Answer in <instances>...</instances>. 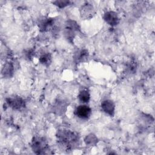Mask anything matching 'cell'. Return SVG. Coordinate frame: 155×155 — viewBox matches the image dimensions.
Listing matches in <instances>:
<instances>
[{"label": "cell", "mask_w": 155, "mask_h": 155, "mask_svg": "<svg viewBox=\"0 0 155 155\" xmlns=\"http://www.w3.org/2000/svg\"><path fill=\"white\" fill-rule=\"evenodd\" d=\"M53 108L54 112H56L58 114H61L65 112L67 109V105L65 104V102L64 101L58 100L54 104Z\"/></svg>", "instance_id": "cell-15"}, {"label": "cell", "mask_w": 155, "mask_h": 155, "mask_svg": "<svg viewBox=\"0 0 155 155\" xmlns=\"http://www.w3.org/2000/svg\"><path fill=\"white\" fill-rule=\"evenodd\" d=\"M80 31V26L79 24L74 20L68 19L64 24V33L67 41L71 43L73 42V39L76 36V33Z\"/></svg>", "instance_id": "cell-3"}, {"label": "cell", "mask_w": 155, "mask_h": 155, "mask_svg": "<svg viewBox=\"0 0 155 155\" xmlns=\"http://www.w3.org/2000/svg\"><path fill=\"white\" fill-rule=\"evenodd\" d=\"M23 56L24 58L30 61H31L34 55H35V50L32 48H28V49H25L23 51Z\"/></svg>", "instance_id": "cell-17"}, {"label": "cell", "mask_w": 155, "mask_h": 155, "mask_svg": "<svg viewBox=\"0 0 155 155\" xmlns=\"http://www.w3.org/2000/svg\"><path fill=\"white\" fill-rule=\"evenodd\" d=\"M78 98L81 103L83 104H86L88 103L90 100V94L87 90L83 89L79 92Z\"/></svg>", "instance_id": "cell-12"}, {"label": "cell", "mask_w": 155, "mask_h": 155, "mask_svg": "<svg viewBox=\"0 0 155 155\" xmlns=\"http://www.w3.org/2000/svg\"><path fill=\"white\" fill-rule=\"evenodd\" d=\"M101 108L103 112L109 115L111 117H113L115 114L116 106L114 102L110 99H105L101 102Z\"/></svg>", "instance_id": "cell-9"}, {"label": "cell", "mask_w": 155, "mask_h": 155, "mask_svg": "<svg viewBox=\"0 0 155 155\" xmlns=\"http://www.w3.org/2000/svg\"><path fill=\"white\" fill-rule=\"evenodd\" d=\"M15 71L13 63L11 61H7L3 65L1 70V75L4 78H10L13 76Z\"/></svg>", "instance_id": "cell-11"}, {"label": "cell", "mask_w": 155, "mask_h": 155, "mask_svg": "<svg viewBox=\"0 0 155 155\" xmlns=\"http://www.w3.org/2000/svg\"><path fill=\"white\" fill-rule=\"evenodd\" d=\"M56 136L59 146L66 151L74 149L79 143V134L69 129L62 128L58 130Z\"/></svg>", "instance_id": "cell-1"}, {"label": "cell", "mask_w": 155, "mask_h": 155, "mask_svg": "<svg viewBox=\"0 0 155 155\" xmlns=\"http://www.w3.org/2000/svg\"><path fill=\"white\" fill-rule=\"evenodd\" d=\"M91 108L86 104H81L78 106L74 111V115L80 119L87 120L88 119L91 114Z\"/></svg>", "instance_id": "cell-7"}, {"label": "cell", "mask_w": 155, "mask_h": 155, "mask_svg": "<svg viewBox=\"0 0 155 155\" xmlns=\"http://www.w3.org/2000/svg\"><path fill=\"white\" fill-rule=\"evenodd\" d=\"M104 20L110 26L114 27L117 25L120 22V18L117 13L114 11H107L103 16Z\"/></svg>", "instance_id": "cell-8"}, {"label": "cell", "mask_w": 155, "mask_h": 155, "mask_svg": "<svg viewBox=\"0 0 155 155\" xmlns=\"http://www.w3.org/2000/svg\"><path fill=\"white\" fill-rule=\"evenodd\" d=\"M84 141L87 146L93 147L96 145V144L97 143L98 138L94 134L90 133L85 137Z\"/></svg>", "instance_id": "cell-13"}, {"label": "cell", "mask_w": 155, "mask_h": 155, "mask_svg": "<svg viewBox=\"0 0 155 155\" xmlns=\"http://www.w3.org/2000/svg\"><path fill=\"white\" fill-rule=\"evenodd\" d=\"M52 3L58 8H63L68 6L70 4L71 2L70 1H66V0H56V1H53Z\"/></svg>", "instance_id": "cell-16"}, {"label": "cell", "mask_w": 155, "mask_h": 155, "mask_svg": "<svg viewBox=\"0 0 155 155\" xmlns=\"http://www.w3.org/2000/svg\"><path fill=\"white\" fill-rule=\"evenodd\" d=\"M55 19L48 16H42L38 21V26L41 32L53 31L54 29Z\"/></svg>", "instance_id": "cell-5"}, {"label": "cell", "mask_w": 155, "mask_h": 155, "mask_svg": "<svg viewBox=\"0 0 155 155\" xmlns=\"http://www.w3.org/2000/svg\"><path fill=\"white\" fill-rule=\"evenodd\" d=\"M31 148L32 151L37 154H47L50 151L47 140L44 137L38 136L32 138Z\"/></svg>", "instance_id": "cell-2"}, {"label": "cell", "mask_w": 155, "mask_h": 155, "mask_svg": "<svg viewBox=\"0 0 155 155\" xmlns=\"http://www.w3.org/2000/svg\"><path fill=\"white\" fill-rule=\"evenodd\" d=\"M7 105L12 110L19 111L25 107V102L19 96H10L5 99Z\"/></svg>", "instance_id": "cell-4"}, {"label": "cell", "mask_w": 155, "mask_h": 155, "mask_svg": "<svg viewBox=\"0 0 155 155\" xmlns=\"http://www.w3.org/2000/svg\"><path fill=\"white\" fill-rule=\"evenodd\" d=\"M79 13L81 18L83 20H89L93 18L95 15L96 10L91 4L87 2L81 6Z\"/></svg>", "instance_id": "cell-6"}, {"label": "cell", "mask_w": 155, "mask_h": 155, "mask_svg": "<svg viewBox=\"0 0 155 155\" xmlns=\"http://www.w3.org/2000/svg\"><path fill=\"white\" fill-rule=\"evenodd\" d=\"M39 61L42 65L48 67L52 61L51 54L50 53H44L41 54L39 58Z\"/></svg>", "instance_id": "cell-14"}, {"label": "cell", "mask_w": 155, "mask_h": 155, "mask_svg": "<svg viewBox=\"0 0 155 155\" xmlns=\"http://www.w3.org/2000/svg\"><path fill=\"white\" fill-rule=\"evenodd\" d=\"M89 58V53L88 50L81 48L74 52L73 55V60L76 64H80L86 62Z\"/></svg>", "instance_id": "cell-10"}]
</instances>
